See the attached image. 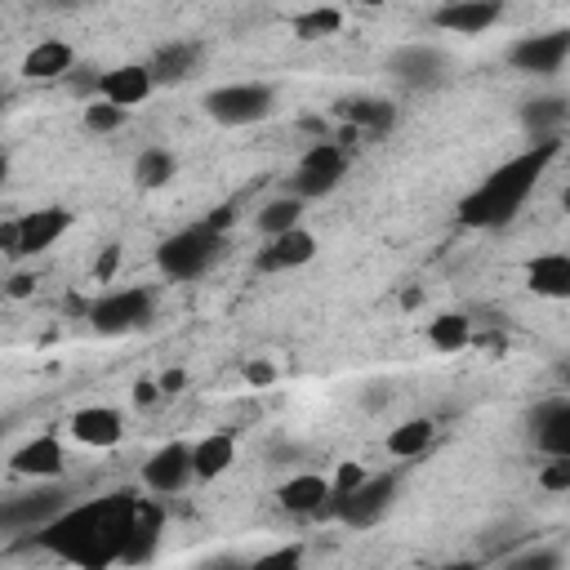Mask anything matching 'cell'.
<instances>
[{
    "label": "cell",
    "instance_id": "6da1fadb",
    "mask_svg": "<svg viewBox=\"0 0 570 570\" xmlns=\"http://www.w3.org/2000/svg\"><path fill=\"white\" fill-rule=\"evenodd\" d=\"M138 494L134 490H111L102 499L71 503L58 521L31 534L36 548H45L58 561H71L80 570H111L125 557L134 517H138Z\"/></svg>",
    "mask_w": 570,
    "mask_h": 570
},
{
    "label": "cell",
    "instance_id": "7a4b0ae2",
    "mask_svg": "<svg viewBox=\"0 0 570 570\" xmlns=\"http://www.w3.org/2000/svg\"><path fill=\"white\" fill-rule=\"evenodd\" d=\"M557 151H561V138H539V142H530L525 151H517L512 160H503L499 169H490V174L459 200V223L481 227V232L508 227V223L521 214V205H525V196L534 191V183L543 178V169L557 160Z\"/></svg>",
    "mask_w": 570,
    "mask_h": 570
},
{
    "label": "cell",
    "instance_id": "3957f363",
    "mask_svg": "<svg viewBox=\"0 0 570 570\" xmlns=\"http://www.w3.org/2000/svg\"><path fill=\"white\" fill-rule=\"evenodd\" d=\"M218 254H223V232H214V227L200 218V223H191V227H183V232H174V236L160 240L156 267H160L165 281H178V285H183V281L205 276Z\"/></svg>",
    "mask_w": 570,
    "mask_h": 570
},
{
    "label": "cell",
    "instance_id": "277c9868",
    "mask_svg": "<svg viewBox=\"0 0 570 570\" xmlns=\"http://www.w3.org/2000/svg\"><path fill=\"white\" fill-rule=\"evenodd\" d=\"M276 111V89L263 80H232L205 94V116L223 129H245V125H263Z\"/></svg>",
    "mask_w": 570,
    "mask_h": 570
},
{
    "label": "cell",
    "instance_id": "5b68a950",
    "mask_svg": "<svg viewBox=\"0 0 570 570\" xmlns=\"http://www.w3.org/2000/svg\"><path fill=\"white\" fill-rule=\"evenodd\" d=\"M71 223H76V214H71L67 205H40V209H31V214L9 218V223L0 227V245H4L9 258H36V254L53 249V245L67 236Z\"/></svg>",
    "mask_w": 570,
    "mask_h": 570
},
{
    "label": "cell",
    "instance_id": "8992f818",
    "mask_svg": "<svg viewBox=\"0 0 570 570\" xmlns=\"http://www.w3.org/2000/svg\"><path fill=\"white\" fill-rule=\"evenodd\" d=\"M396 494H401V472H370V481L361 490H352L347 499H334L330 512L347 530H370L396 508Z\"/></svg>",
    "mask_w": 570,
    "mask_h": 570
},
{
    "label": "cell",
    "instance_id": "52a82bcc",
    "mask_svg": "<svg viewBox=\"0 0 570 570\" xmlns=\"http://www.w3.org/2000/svg\"><path fill=\"white\" fill-rule=\"evenodd\" d=\"M156 312V294L142 289V285H129V289H111L102 294L94 307H89V325L94 334H107V338H120V334H134L151 321Z\"/></svg>",
    "mask_w": 570,
    "mask_h": 570
},
{
    "label": "cell",
    "instance_id": "ba28073f",
    "mask_svg": "<svg viewBox=\"0 0 570 570\" xmlns=\"http://www.w3.org/2000/svg\"><path fill=\"white\" fill-rule=\"evenodd\" d=\"M67 508H71V490H67V485H40V481H36L31 494L4 499L0 525H4V534H36V530H45L49 521H58Z\"/></svg>",
    "mask_w": 570,
    "mask_h": 570
},
{
    "label": "cell",
    "instance_id": "9c48e42d",
    "mask_svg": "<svg viewBox=\"0 0 570 570\" xmlns=\"http://www.w3.org/2000/svg\"><path fill=\"white\" fill-rule=\"evenodd\" d=\"M343 174H347V151H343V142H312V147L303 151L294 178H289V191H294L298 200H321V196H330V191L343 183Z\"/></svg>",
    "mask_w": 570,
    "mask_h": 570
},
{
    "label": "cell",
    "instance_id": "30bf717a",
    "mask_svg": "<svg viewBox=\"0 0 570 570\" xmlns=\"http://www.w3.org/2000/svg\"><path fill=\"white\" fill-rule=\"evenodd\" d=\"M566 58H570V27L530 31V36H517L508 45V67L525 71V76H552L566 67Z\"/></svg>",
    "mask_w": 570,
    "mask_h": 570
},
{
    "label": "cell",
    "instance_id": "8fae6325",
    "mask_svg": "<svg viewBox=\"0 0 570 570\" xmlns=\"http://www.w3.org/2000/svg\"><path fill=\"white\" fill-rule=\"evenodd\" d=\"M387 71H392V76H396V85H405V89H436V85H445V80H450V53H445L441 45L414 40V45L392 49Z\"/></svg>",
    "mask_w": 570,
    "mask_h": 570
},
{
    "label": "cell",
    "instance_id": "7c38bea8",
    "mask_svg": "<svg viewBox=\"0 0 570 570\" xmlns=\"http://www.w3.org/2000/svg\"><path fill=\"white\" fill-rule=\"evenodd\" d=\"M196 481V454L191 441H165L147 463H142V485L151 494H178Z\"/></svg>",
    "mask_w": 570,
    "mask_h": 570
},
{
    "label": "cell",
    "instance_id": "4fadbf2b",
    "mask_svg": "<svg viewBox=\"0 0 570 570\" xmlns=\"http://www.w3.org/2000/svg\"><path fill=\"white\" fill-rule=\"evenodd\" d=\"M499 18H503V4L499 0H445V4H436L428 13V22L436 31H450V36H481Z\"/></svg>",
    "mask_w": 570,
    "mask_h": 570
},
{
    "label": "cell",
    "instance_id": "5bb4252c",
    "mask_svg": "<svg viewBox=\"0 0 570 570\" xmlns=\"http://www.w3.org/2000/svg\"><path fill=\"white\" fill-rule=\"evenodd\" d=\"M530 441L548 459H570V396H548L530 414Z\"/></svg>",
    "mask_w": 570,
    "mask_h": 570
},
{
    "label": "cell",
    "instance_id": "9a60e30c",
    "mask_svg": "<svg viewBox=\"0 0 570 570\" xmlns=\"http://www.w3.org/2000/svg\"><path fill=\"white\" fill-rule=\"evenodd\" d=\"M9 468L18 476H31V481H58L62 468H67V450L53 432H40V436H31L27 445H18L9 454Z\"/></svg>",
    "mask_w": 570,
    "mask_h": 570
},
{
    "label": "cell",
    "instance_id": "2e32d148",
    "mask_svg": "<svg viewBox=\"0 0 570 570\" xmlns=\"http://www.w3.org/2000/svg\"><path fill=\"white\" fill-rule=\"evenodd\" d=\"M276 503H281L285 512H294V517H316V512H330L334 485H330L325 472H294V476L281 481Z\"/></svg>",
    "mask_w": 570,
    "mask_h": 570
},
{
    "label": "cell",
    "instance_id": "e0dca14e",
    "mask_svg": "<svg viewBox=\"0 0 570 570\" xmlns=\"http://www.w3.org/2000/svg\"><path fill=\"white\" fill-rule=\"evenodd\" d=\"M67 428H71V441H80L89 450H107L125 436V414L116 405H80L67 419Z\"/></svg>",
    "mask_w": 570,
    "mask_h": 570
},
{
    "label": "cell",
    "instance_id": "ac0fdd59",
    "mask_svg": "<svg viewBox=\"0 0 570 570\" xmlns=\"http://www.w3.org/2000/svg\"><path fill=\"white\" fill-rule=\"evenodd\" d=\"M156 89V80H151V71H147V62H120V67H107L102 71V89H98V98H107V102H116V107H138V102H147V94Z\"/></svg>",
    "mask_w": 570,
    "mask_h": 570
},
{
    "label": "cell",
    "instance_id": "d6986e66",
    "mask_svg": "<svg viewBox=\"0 0 570 570\" xmlns=\"http://www.w3.org/2000/svg\"><path fill=\"white\" fill-rule=\"evenodd\" d=\"M200 67V45L196 40H165L151 49L147 58V71L156 85H178V80H191Z\"/></svg>",
    "mask_w": 570,
    "mask_h": 570
},
{
    "label": "cell",
    "instance_id": "ffe728a7",
    "mask_svg": "<svg viewBox=\"0 0 570 570\" xmlns=\"http://www.w3.org/2000/svg\"><path fill=\"white\" fill-rule=\"evenodd\" d=\"M312 258H316V236L307 227H294V232H285V236H276V240L263 245L258 267L263 272H294V267H303Z\"/></svg>",
    "mask_w": 570,
    "mask_h": 570
},
{
    "label": "cell",
    "instance_id": "44dd1931",
    "mask_svg": "<svg viewBox=\"0 0 570 570\" xmlns=\"http://www.w3.org/2000/svg\"><path fill=\"white\" fill-rule=\"evenodd\" d=\"M160 530H165V512H160V503L142 499V503H138V517H134V530H129V543H125L120 566H147V561L156 557V548H160Z\"/></svg>",
    "mask_w": 570,
    "mask_h": 570
},
{
    "label": "cell",
    "instance_id": "7402d4cb",
    "mask_svg": "<svg viewBox=\"0 0 570 570\" xmlns=\"http://www.w3.org/2000/svg\"><path fill=\"white\" fill-rule=\"evenodd\" d=\"M80 62H76V49L67 45V40H40V45H31L27 49V58H22V76L27 80H62V76H71Z\"/></svg>",
    "mask_w": 570,
    "mask_h": 570
},
{
    "label": "cell",
    "instance_id": "603a6c76",
    "mask_svg": "<svg viewBox=\"0 0 570 570\" xmlns=\"http://www.w3.org/2000/svg\"><path fill=\"white\" fill-rule=\"evenodd\" d=\"M517 120H521V129L530 134V142H539V138H557L561 125L570 120V98H557V94L530 98V102H521Z\"/></svg>",
    "mask_w": 570,
    "mask_h": 570
},
{
    "label": "cell",
    "instance_id": "cb8c5ba5",
    "mask_svg": "<svg viewBox=\"0 0 570 570\" xmlns=\"http://www.w3.org/2000/svg\"><path fill=\"white\" fill-rule=\"evenodd\" d=\"M525 289L539 298H570V254H539L525 263Z\"/></svg>",
    "mask_w": 570,
    "mask_h": 570
},
{
    "label": "cell",
    "instance_id": "d4e9b609",
    "mask_svg": "<svg viewBox=\"0 0 570 570\" xmlns=\"http://www.w3.org/2000/svg\"><path fill=\"white\" fill-rule=\"evenodd\" d=\"M338 111H343V120L356 129V134H387L392 125H396V107L387 102V98H347V102H338Z\"/></svg>",
    "mask_w": 570,
    "mask_h": 570
},
{
    "label": "cell",
    "instance_id": "484cf974",
    "mask_svg": "<svg viewBox=\"0 0 570 570\" xmlns=\"http://www.w3.org/2000/svg\"><path fill=\"white\" fill-rule=\"evenodd\" d=\"M196 454V481H214L236 463V436L232 432H209L200 441H191Z\"/></svg>",
    "mask_w": 570,
    "mask_h": 570
},
{
    "label": "cell",
    "instance_id": "4316f807",
    "mask_svg": "<svg viewBox=\"0 0 570 570\" xmlns=\"http://www.w3.org/2000/svg\"><path fill=\"white\" fill-rule=\"evenodd\" d=\"M387 454L392 459H423L432 445H436V423L432 419H405L387 432Z\"/></svg>",
    "mask_w": 570,
    "mask_h": 570
},
{
    "label": "cell",
    "instance_id": "83f0119b",
    "mask_svg": "<svg viewBox=\"0 0 570 570\" xmlns=\"http://www.w3.org/2000/svg\"><path fill=\"white\" fill-rule=\"evenodd\" d=\"M303 209H307V200H298L294 191H285V196H272V200L254 214V223H258V232H263L267 240H276V236H285V232L303 227Z\"/></svg>",
    "mask_w": 570,
    "mask_h": 570
},
{
    "label": "cell",
    "instance_id": "f1b7e54d",
    "mask_svg": "<svg viewBox=\"0 0 570 570\" xmlns=\"http://www.w3.org/2000/svg\"><path fill=\"white\" fill-rule=\"evenodd\" d=\"M423 338H428L432 352H445V356H450V352H463V347L472 343V321H468L463 312H441V316L428 321Z\"/></svg>",
    "mask_w": 570,
    "mask_h": 570
},
{
    "label": "cell",
    "instance_id": "f546056e",
    "mask_svg": "<svg viewBox=\"0 0 570 570\" xmlns=\"http://www.w3.org/2000/svg\"><path fill=\"white\" fill-rule=\"evenodd\" d=\"M343 22H347V13H343V9H334V4H316V9H303V13H294V18H289V27H294V36H298V40L338 36V31H343Z\"/></svg>",
    "mask_w": 570,
    "mask_h": 570
},
{
    "label": "cell",
    "instance_id": "4dcf8cb0",
    "mask_svg": "<svg viewBox=\"0 0 570 570\" xmlns=\"http://www.w3.org/2000/svg\"><path fill=\"white\" fill-rule=\"evenodd\" d=\"M174 169H178V160H174L169 147H142V156L134 160L138 187H165V183L174 178Z\"/></svg>",
    "mask_w": 570,
    "mask_h": 570
},
{
    "label": "cell",
    "instance_id": "1f68e13d",
    "mask_svg": "<svg viewBox=\"0 0 570 570\" xmlns=\"http://www.w3.org/2000/svg\"><path fill=\"white\" fill-rule=\"evenodd\" d=\"M125 120H129V111L116 107V102H107V98L85 102V129H89V134H116Z\"/></svg>",
    "mask_w": 570,
    "mask_h": 570
},
{
    "label": "cell",
    "instance_id": "d6a6232c",
    "mask_svg": "<svg viewBox=\"0 0 570 570\" xmlns=\"http://www.w3.org/2000/svg\"><path fill=\"white\" fill-rule=\"evenodd\" d=\"M245 570H303V543H281V548H267L258 552Z\"/></svg>",
    "mask_w": 570,
    "mask_h": 570
},
{
    "label": "cell",
    "instance_id": "836d02e7",
    "mask_svg": "<svg viewBox=\"0 0 570 570\" xmlns=\"http://www.w3.org/2000/svg\"><path fill=\"white\" fill-rule=\"evenodd\" d=\"M499 570H561V552L557 548H521L517 557H508Z\"/></svg>",
    "mask_w": 570,
    "mask_h": 570
},
{
    "label": "cell",
    "instance_id": "e575fe53",
    "mask_svg": "<svg viewBox=\"0 0 570 570\" xmlns=\"http://www.w3.org/2000/svg\"><path fill=\"white\" fill-rule=\"evenodd\" d=\"M534 481H539V490H548V494H570V459H548Z\"/></svg>",
    "mask_w": 570,
    "mask_h": 570
},
{
    "label": "cell",
    "instance_id": "d590c367",
    "mask_svg": "<svg viewBox=\"0 0 570 570\" xmlns=\"http://www.w3.org/2000/svg\"><path fill=\"white\" fill-rule=\"evenodd\" d=\"M370 481V472L361 468V463H338L334 468V476H330V485H334V499H347L352 490H361Z\"/></svg>",
    "mask_w": 570,
    "mask_h": 570
},
{
    "label": "cell",
    "instance_id": "8d00e7d4",
    "mask_svg": "<svg viewBox=\"0 0 570 570\" xmlns=\"http://www.w3.org/2000/svg\"><path fill=\"white\" fill-rule=\"evenodd\" d=\"M116 272H120V245H107V249L94 258V281H98V285H111Z\"/></svg>",
    "mask_w": 570,
    "mask_h": 570
},
{
    "label": "cell",
    "instance_id": "74e56055",
    "mask_svg": "<svg viewBox=\"0 0 570 570\" xmlns=\"http://www.w3.org/2000/svg\"><path fill=\"white\" fill-rule=\"evenodd\" d=\"M245 379H249V387H267V383H276V365L254 356V361H245Z\"/></svg>",
    "mask_w": 570,
    "mask_h": 570
},
{
    "label": "cell",
    "instance_id": "f35d334b",
    "mask_svg": "<svg viewBox=\"0 0 570 570\" xmlns=\"http://www.w3.org/2000/svg\"><path fill=\"white\" fill-rule=\"evenodd\" d=\"M31 289H36V276H31V272H13V276H9V285H4V294H9V298H27Z\"/></svg>",
    "mask_w": 570,
    "mask_h": 570
},
{
    "label": "cell",
    "instance_id": "ab89813d",
    "mask_svg": "<svg viewBox=\"0 0 570 570\" xmlns=\"http://www.w3.org/2000/svg\"><path fill=\"white\" fill-rule=\"evenodd\" d=\"M232 218H236V209H232V205H218V209H209V218H205V223H209L214 232H223V236H227Z\"/></svg>",
    "mask_w": 570,
    "mask_h": 570
},
{
    "label": "cell",
    "instance_id": "60d3db41",
    "mask_svg": "<svg viewBox=\"0 0 570 570\" xmlns=\"http://www.w3.org/2000/svg\"><path fill=\"white\" fill-rule=\"evenodd\" d=\"M249 561H240V557H232V552H223V557H209L200 570H245Z\"/></svg>",
    "mask_w": 570,
    "mask_h": 570
},
{
    "label": "cell",
    "instance_id": "b9f144b4",
    "mask_svg": "<svg viewBox=\"0 0 570 570\" xmlns=\"http://www.w3.org/2000/svg\"><path fill=\"white\" fill-rule=\"evenodd\" d=\"M134 401L138 405H156L160 401V383H134Z\"/></svg>",
    "mask_w": 570,
    "mask_h": 570
},
{
    "label": "cell",
    "instance_id": "7bdbcfd3",
    "mask_svg": "<svg viewBox=\"0 0 570 570\" xmlns=\"http://www.w3.org/2000/svg\"><path fill=\"white\" fill-rule=\"evenodd\" d=\"M187 383V374L183 370H169V374H160V392H178Z\"/></svg>",
    "mask_w": 570,
    "mask_h": 570
},
{
    "label": "cell",
    "instance_id": "ee69618b",
    "mask_svg": "<svg viewBox=\"0 0 570 570\" xmlns=\"http://www.w3.org/2000/svg\"><path fill=\"white\" fill-rule=\"evenodd\" d=\"M432 570H481V561H445V566H432Z\"/></svg>",
    "mask_w": 570,
    "mask_h": 570
},
{
    "label": "cell",
    "instance_id": "f6af8a7d",
    "mask_svg": "<svg viewBox=\"0 0 570 570\" xmlns=\"http://www.w3.org/2000/svg\"><path fill=\"white\" fill-rule=\"evenodd\" d=\"M561 209H566V214H570V187H566V191H561Z\"/></svg>",
    "mask_w": 570,
    "mask_h": 570
}]
</instances>
